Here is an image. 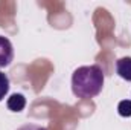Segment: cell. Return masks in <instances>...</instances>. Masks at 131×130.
Here are the masks:
<instances>
[{
	"instance_id": "cell-1",
	"label": "cell",
	"mask_w": 131,
	"mask_h": 130,
	"mask_svg": "<svg viewBox=\"0 0 131 130\" xmlns=\"http://www.w3.org/2000/svg\"><path fill=\"white\" fill-rule=\"evenodd\" d=\"M105 75L99 64L81 66L72 75V92L78 98H93L101 94Z\"/></svg>"
},
{
	"instance_id": "cell-2",
	"label": "cell",
	"mask_w": 131,
	"mask_h": 130,
	"mask_svg": "<svg viewBox=\"0 0 131 130\" xmlns=\"http://www.w3.org/2000/svg\"><path fill=\"white\" fill-rule=\"evenodd\" d=\"M14 60V48L9 38L0 35V67H6Z\"/></svg>"
},
{
	"instance_id": "cell-3",
	"label": "cell",
	"mask_w": 131,
	"mask_h": 130,
	"mask_svg": "<svg viewBox=\"0 0 131 130\" xmlns=\"http://www.w3.org/2000/svg\"><path fill=\"white\" fill-rule=\"evenodd\" d=\"M116 73L122 80L131 81V57H122L116 61Z\"/></svg>"
},
{
	"instance_id": "cell-4",
	"label": "cell",
	"mask_w": 131,
	"mask_h": 130,
	"mask_svg": "<svg viewBox=\"0 0 131 130\" xmlns=\"http://www.w3.org/2000/svg\"><path fill=\"white\" fill-rule=\"evenodd\" d=\"M26 106V98L23 94H12L6 101V107L11 112H21Z\"/></svg>"
},
{
	"instance_id": "cell-5",
	"label": "cell",
	"mask_w": 131,
	"mask_h": 130,
	"mask_svg": "<svg viewBox=\"0 0 131 130\" xmlns=\"http://www.w3.org/2000/svg\"><path fill=\"white\" fill-rule=\"evenodd\" d=\"M8 92H9V78L6 73L0 70V101L8 95Z\"/></svg>"
},
{
	"instance_id": "cell-6",
	"label": "cell",
	"mask_w": 131,
	"mask_h": 130,
	"mask_svg": "<svg viewBox=\"0 0 131 130\" xmlns=\"http://www.w3.org/2000/svg\"><path fill=\"white\" fill-rule=\"evenodd\" d=\"M117 112H119L121 116L130 118L131 116V99H124V101H121L119 106H117Z\"/></svg>"
},
{
	"instance_id": "cell-7",
	"label": "cell",
	"mask_w": 131,
	"mask_h": 130,
	"mask_svg": "<svg viewBox=\"0 0 131 130\" xmlns=\"http://www.w3.org/2000/svg\"><path fill=\"white\" fill-rule=\"evenodd\" d=\"M17 130H47L43 126H37V124H25L21 127H18Z\"/></svg>"
}]
</instances>
